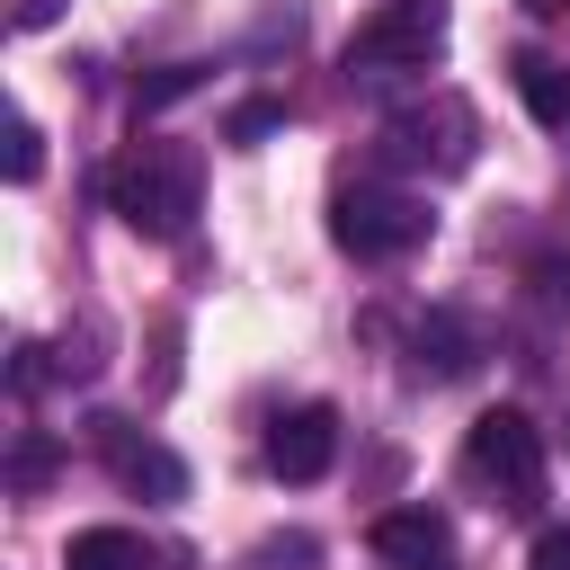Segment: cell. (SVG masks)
<instances>
[{"label": "cell", "mask_w": 570, "mask_h": 570, "mask_svg": "<svg viewBox=\"0 0 570 570\" xmlns=\"http://www.w3.org/2000/svg\"><path fill=\"white\" fill-rule=\"evenodd\" d=\"M107 205H116L125 232L178 240V232L196 223V205H205V160H196V142H134V151L107 169Z\"/></svg>", "instance_id": "obj_1"}, {"label": "cell", "mask_w": 570, "mask_h": 570, "mask_svg": "<svg viewBox=\"0 0 570 570\" xmlns=\"http://www.w3.org/2000/svg\"><path fill=\"white\" fill-rule=\"evenodd\" d=\"M463 472H472L481 490H499V508L534 517V508H543V428H534L525 410H481V419L463 428Z\"/></svg>", "instance_id": "obj_2"}, {"label": "cell", "mask_w": 570, "mask_h": 570, "mask_svg": "<svg viewBox=\"0 0 570 570\" xmlns=\"http://www.w3.org/2000/svg\"><path fill=\"white\" fill-rule=\"evenodd\" d=\"M428 232H436V214H428V196H410V187L356 178V187L330 196V240H338L347 258H401V249H419Z\"/></svg>", "instance_id": "obj_3"}, {"label": "cell", "mask_w": 570, "mask_h": 570, "mask_svg": "<svg viewBox=\"0 0 570 570\" xmlns=\"http://www.w3.org/2000/svg\"><path fill=\"white\" fill-rule=\"evenodd\" d=\"M472 142H481V116H472V98H454V89L383 116V160H392V169H436V178H454V169H472Z\"/></svg>", "instance_id": "obj_4"}, {"label": "cell", "mask_w": 570, "mask_h": 570, "mask_svg": "<svg viewBox=\"0 0 570 570\" xmlns=\"http://www.w3.org/2000/svg\"><path fill=\"white\" fill-rule=\"evenodd\" d=\"M445 27H454V0H383L374 27L347 45V71H428L445 53Z\"/></svg>", "instance_id": "obj_5"}, {"label": "cell", "mask_w": 570, "mask_h": 570, "mask_svg": "<svg viewBox=\"0 0 570 570\" xmlns=\"http://www.w3.org/2000/svg\"><path fill=\"white\" fill-rule=\"evenodd\" d=\"M330 463H338V410H330V401L285 410V419H276V436H267V472L303 490V481H321Z\"/></svg>", "instance_id": "obj_6"}, {"label": "cell", "mask_w": 570, "mask_h": 570, "mask_svg": "<svg viewBox=\"0 0 570 570\" xmlns=\"http://www.w3.org/2000/svg\"><path fill=\"white\" fill-rule=\"evenodd\" d=\"M481 365V330L463 321V312H428L419 330H410V374L419 383H454V374H472Z\"/></svg>", "instance_id": "obj_7"}, {"label": "cell", "mask_w": 570, "mask_h": 570, "mask_svg": "<svg viewBox=\"0 0 570 570\" xmlns=\"http://www.w3.org/2000/svg\"><path fill=\"white\" fill-rule=\"evenodd\" d=\"M445 543H454V525L419 499V508H383L374 517V552L383 561H401V570H428V561H445Z\"/></svg>", "instance_id": "obj_8"}, {"label": "cell", "mask_w": 570, "mask_h": 570, "mask_svg": "<svg viewBox=\"0 0 570 570\" xmlns=\"http://www.w3.org/2000/svg\"><path fill=\"white\" fill-rule=\"evenodd\" d=\"M62 570H151V543L134 525H80L62 543Z\"/></svg>", "instance_id": "obj_9"}, {"label": "cell", "mask_w": 570, "mask_h": 570, "mask_svg": "<svg viewBox=\"0 0 570 570\" xmlns=\"http://www.w3.org/2000/svg\"><path fill=\"white\" fill-rule=\"evenodd\" d=\"M517 89H525L534 125L570 134V62H552V53H517Z\"/></svg>", "instance_id": "obj_10"}, {"label": "cell", "mask_w": 570, "mask_h": 570, "mask_svg": "<svg viewBox=\"0 0 570 570\" xmlns=\"http://www.w3.org/2000/svg\"><path fill=\"white\" fill-rule=\"evenodd\" d=\"M116 472H125V490H151V499H178V490H187V463L160 454V445H125Z\"/></svg>", "instance_id": "obj_11"}, {"label": "cell", "mask_w": 570, "mask_h": 570, "mask_svg": "<svg viewBox=\"0 0 570 570\" xmlns=\"http://www.w3.org/2000/svg\"><path fill=\"white\" fill-rule=\"evenodd\" d=\"M276 125H285V98H240V107L223 116V142H232V151H258Z\"/></svg>", "instance_id": "obj_12"}, {"label": "cell", "mask_w": 570, "mask_h": 570, "mask_svg": "<svg viewBox=\"0 0 570 570\" xmlns=\"http://www.w3.org/2000/svg\"><path fill=\"white\" fill-rule=\"evenodd\" d=\"M187 89H205V62H160V71H142V80H134V98H142V107H169V98H187Z\"/></svg>", "instance_id": "obj_13"}, {"label": "cell", "mask_w": 570, "mask_h": 570, "mask_svg": "<svg viewBox=\"0 0 570 570\" xmlns=\"http://www.w3.org/2000/svg\"><path fill=\"white\" fill-rule=\"evenodd\" d=\"M0 169H9V187H27V178L45 169V134H36L27 116H9V151H0Z\"/></svg>", "instance_id": "obj_14"}, {"label": "cell", "mask_w": 570, "mask_h": 570, "mask_svg": "<svg viewBox=\"0 0 570 570\" xmlns=\"http://www.w3.org/2000/svg\"><path fill=\"white\" fill-rule=\"evenodd\" d=\"M45 472H53V445H45L36 428H27V436H18V454H9V481H18V490H36Z\"/></svg>", "instance_id": "obj_15"}, {"label": "cell", "mask_w": 570, "mask_h": 570, "mask_svg": "<svg viewBox=\"0 0 570 570\" xmlns=\"http://www.w3.org/2000/svg\"><path fill=\"white\" fill-rule=\"evenodd\" d=\"M258 561H267V570H312V561H321V543H312V534H285V543H267Z\"/></svg>", "instance_id": "obj_16"}, {"label": "cell", "mask_w": 570, "mask_h": 570, "mask_svg": "<svg viewBox=\"0 0 570 570\" xmlns=\"http://www.w3.org/2000/svg\"><path fill=\"white\" fill-rule=\"evenodd\" d=\"M525 570H570V525H543L534 552H525Z\"/></svg>", "instance_id": "obj_17"}, {"label": "cell", "mask_w": 570, "mask_h": 570, "mask_svg": "<svg viewBox=\"0 0 570 570\" xmlns=\"http://www.w3.org/2000/svg\"><path fill=\"white\" fill-rule=\"evenodd\" d=\"M62 9H71V0H9V27H18V36H36V27H53Z\"/></svg>", "instance_id": "obj_18"}, {"label": "cell", "mask_w": 570, "mask_h": 570, "mask_svg": "<svg viewBox=\"0 0 570 570\" xmlns=\"http://www.w3.org/2000/svg\"><path fill=\"white\" fill-rule=\"evenodd\" d=\"M525 9H570V0H525Z\"/></svg>", "instance_id": "obj_19"}, {"label": "cell", "mask_w": 570, "mask_h": 570, "mask_svg": "<svg viewBox=\"0 0 570 570\" xmlns=\"http://www.w3.org/2000/svg\"><path fill=\"white\" fill-rule=\"evenodd\" d=\"M428 570H445V561H428Z\"/></svg>", "instance_id": "obj_20"}]
</instances>
